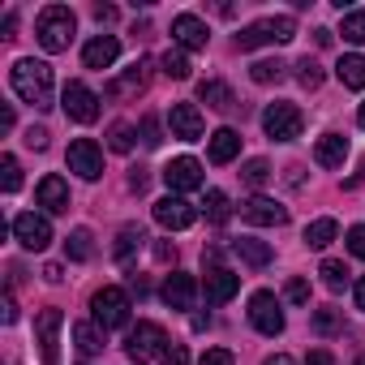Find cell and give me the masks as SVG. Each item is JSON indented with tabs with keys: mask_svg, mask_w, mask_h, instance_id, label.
<instances>
[{
	"mask_svg": "<svg viewBox=\"0 0 365 365\" xmlns=\"http://www.w3.org/2000/svg\"><path fill=\"white\" fill-rule=\"evenodd\" d=\"M9 82H14V91H18L22 103H31V108H39V112L52 108V65L22 56V61H14V69H9Z\"/></svg>",
	"mask_w": 365,
	"mask_h": 365,
	"instance_id": "6da1fadb",
	"label": "cell"
},
{
	"mask_svg": "<svg viewBox=\"0 0 365 365\" xmlns=\"http://www.w3.org/2000/svg\"><path fill=\"white\" fill-rule=\"evenodd\" d=\"M73 31H78V18L65 5H48L39 14V22H35V35H39V48L43 52H65L73 43Z\"/></svg>",
	"mask_w": 365,
	"mask_h": 365,
	"instance_id": "7a4b0ae2",
	"label": "cell"
},
{
	"mask_svg": "<svg viewBox=\"0 0 365 365\" xmlns=\"http://www.w3.org/2000/svg\"><path fill=\"white\" fill-rule=\"evenodd\" d=\"M168 348H172V344H168V331H163L159 322H138V327L129 331V339H125V352H129V361H138V365L163 356Z\"/></svg>",
	"mask_w": 365,
	"mask_h": 365,
	"instance_id": "3957f363",
	"label": "cell"
},
{
	"mask_svg": "<svg viewBox=\"0 0 365 365\" xmlns=\"http://www.w3.org/2000/svg\"><path fill=\"white\" fill-rule=\"evenodd\" d=\"M292 35H297V22L292 18H262V22H254V26H245L237 35V48L241 52H254L262 43H288Z\"/></svg>",
	"mask_w": 365,
	"mask_h": 365,
	"instance_id": "277c9868",
	"label": "cell"
},
{
	"mask_svg": "<svg viewBox=\"0 0 365 365\" xmlns=\"http://www.w3.org/2000/svg\"><path fill=\"white\" fill-rule=\"evenodd\" d=\"M301 125H305V116H301L297 103H271V108L262 112V129H267L271 142H292V138H301Z\"/></svg>",
	"mask_w": 365,
	"mask_h": 365,
	"instance_id": "5b68a950",
	"label": "cell"
},
{
	"mask_svg": "<svg viewBox=\"0 0 365 365\" xmlns=\"http://www.w3.org/2000/svg\"><path fill=\"white\" fill-rule=\"evenodd\" d=\"M91 309H95V322H99L103 331H116V327L129 322V297H125L120 288H99V292L91 297Z\"/></svg>",
	"mask_w": 365,
	"mask_h": 365,
	"instance_id": "8992f818",
	"label": "cell"
},
{
	"mask_svg": "<svg viewBox=\"0 0 365 365\" xmlns=\"http://www.w3.org/2000/svg\"><path fill=\"white\" fill-rule=\"evenodd\" d=\"M61 108H65V116H69V120L91 125V120L99 116V95H95L86 82H69V86L61 91Z\"/></svg>",
	"mask_w": 365,
	"mask_h": 365,
	"instance_id": "52a82bcc",
	"label": "cell"
},
{
	"mask_svg": "<svg viewBox=\"0 0 365 365\" xmlns=\"http://www.w3.org/2000/svg\"><path fill=\"white\" fill-rule=\"evenodd\" d=\"M61 327H65V314H61L56 305H48V309L35 318V335H39L43 365H61Z\"/></svg>",
	"mask_w": 365,
	"mask_h": 365,
	"instance_id": "ba28073f",
	"label": "cell"
},
{
	"mask_svg": "<svg viewBox=\"0 0 365 365\" xmlns=\"http://www.w3.org/2000/svg\"><path fill=\"white\" fill-rule=\"evenodd\" d=\"M69 172H78L82 180H99L103 176V150L91 138H73L69 142Z\"/></svg>",
	"mask_w": 365,
	"mask_h": 365,
	"instance_id": "9c48e42d",
	"label": "cell"
},
{
	"mask_svg": "<svg viewBox=\"0 0 365 365\" xmlns=\"http://www.w3.org/2000/svg\"><path fill=\"white\" fill-rule=\"evenodd\" d=\"M14 237H18L22 250H48V245H52V224H48V215L22 211V215L14 220Z\"/></svg>",
	"mask_w": 365,
	"mask_h": 365,
	"instance_id": "30bf717a",
	"label": "cell"
},
{
	"mask_svg": "<svg viewBox=\"0 0 365 365\" xmlns=\"http://www.w3.org/2000/svg\"><path fill=\"white\" fill-rule=\"evenodd\" d=\"M250 322H254L262 335H279V331H284V309H279L275 292H254V297H250Z\"/></svg>",
	"mask_w": 365,
	"mask_h": 365,
	"instance_id": "8fae6325",
	"label": "cell"
},
{
	"mask_svg": "<svg viewBox=\"0 0 365 365\" xmlns=\"http://www.w3.org/2000/svg\"><path fill=\"white\" fill-rule=\"evenodd\" d=\"M163 180H168V190L172 194H190V190H202V163L190 159V155H180L163 168Z\"/></svg>",
	"mask_w": 365,
	"mask_h": 365,
	"instance_id": "7c38bea8",
	"label": "cell"
},
{
	"mask_svg": "<svg viewBox=\"0 0 365 365\" xmlns=\"http://www.w3.org/2000/svg\"><path fill=\"white\" fill-rule=\"evenodd\" d=\"M155 220H159L168 232H180V228H190V224L198 220V211H194V202H185L180 194H168V198L155 202Z\"/></svg>",
	"mask_w": 365,
	"mask_h": 365,
	"instance_id": "4fadbf2b",
	"label": "cell"
},
{
	"mask_svg": "<svg viewBox=\"0 0 365 365\" xmlns=\"http://www.w3.org/2000/svg\"><path fill=\"white\" fill-rule=\"evenodd\" d=\"M241 215H245L250 224H258V228H279V224H288V207H279V202L267 198V194H254V198L241 207Z\"/></svg>",
	"mask_w": 365,
	"mask_h": 365,
	"instance_id": "5bb4252c",
	"label": "cell"
},
{
	"mask_svg": "<svg viewBox=\"0 0 365 365\" xmlns=\"http://www.w3.org/2000/svg\"><path fill=\"white\" fill-rule=\"evenodd\" d=\"M168 125H172V138H180V142H198L202 138V112L194 108V103H172V112H168Z\"/></svg>",
	"mask_w": 365,
	"mask_h": 365,
	"instance_id": "9a60e30c",
	"label": "cell"
},
{
	"mask_svg": "<svg viewBox=\"0 0 365 365\" xmlns=\"http://www.w3.org/2000/svg\"><path fill=\"white\" fill-rule=\"evenodd\" d=\"M159 297H163L168 309H190L194 297H198V284H194V275H185V271H172V275L163 279Z\"/></svg>",
	"mask_w": 365,
	"mask_h": 365,
	"instance_id": "2e32d148",
	"label": "cell"
},
{
	"mask_svg": "<svg viewBox=\"0 0 365 365\" xmlns=\"http://www.w3.org/2000/svg\"><path fill=\"white\" fill-rule=\"evenodd\" d=\"M172 39H176L180 48H190V52H202V48H207V39H211V31H207V22H202V18L180 14V18H172Z\"/></svg>",
	"mask_w": 365,
	"mask_h": 365,
	"instance_id": "e0dca14e",
	"label": "cell"
},
{
	"mask_svg": "<svg viewBox=\"0 0 365 365\" xmlns=\"http://www.w3.org/2000/svg\"><path fill=\"white\" fill-rule=\"evenodd\" d=\"M116 56H120L116 35H95V39L82 48V65H86V69H112V65H116Z\"/></svg>",
	"mask_w": 365,
	"mask_h": 365,
	"instance_id": "ac0fdd59",
	"label": "cell"
},
{
	"mask_svg": "<svg viewBox=\"0 0 365 365\" xmlns=\"http://www.w3.org/2000/svg\"><path fill=\"white\" fill-rule=\"evenodd\" d=\"M202 288H207V301H211V305H224V301H232V297L241 292V275H232V271H224V267H211L207 279H202Z\"/></svg>",
	"mask_w": 365,
	"mask_h": 365,
	"instance_id": "d6986e66",
	"label": "cell"
},
{
	"mask_svg": "<svg viewBox=\"0 0 365 365\" xmlns=\"http://www.w3.org/2000/svg\"><path fill=\"white\" fill-rule=\"evenodd\" d=\"M35 198H39V207H43L48 215H65V211H69V185H65L61 176H43L39 190H35Z\"/></svg>",
	"mask_w": 365,
	"mask_h": 365,
	"instance_id": "ffe728a7",
	"label": "cell"
},
{
	"mask_svg": "<svg viewBox=\"0 0 365 365\" xmlns=\"http://www.w3.org/2000/svg\"><path fill=\"white\" fill-rule=\"evenodd\" d=\"M146 69H150V65H146V61H138L133 69H125V73H120V78L108 86V95H112V99H129V95H142V91H146Z\"/></svg>",
	"mask_w": 365,
	"mask_h": 365,
	"instance_id": "44dd1931",
	"label": "cell"
},
{
	"mask_svg": "<svg viewBox=\"0 0 365 365\" xmlns=\"http://www.w3.org/2000/svg\"><path fill=\"white\" fill-rule=\"evenodd\" d=\"M207 155H211V163H232V159L241 155V133H237V129H215Z\"/></svg>",
	"mask_w": 365,
	"mask_h": 365,
	"instance_id": "7402d4cb",
	"label": "cell"
},
{
	"mask_svg": "<svg viewBox=\"0 0 365 365\" xmlns=\"http://www.w3.org/2000/svg\"><path fill=\"white\" fill-rule=\"evenodd\" d=\"M314 159H318L322 168H339V163L348 159V138H344V133H322L318 146H314Z\"/></svg>",
	"mask_w": 365,
	"mask_h": 365,
	"instance_id": "603a6c76",
	"label": "cell"
},
{
	"mask_svg": "<svg viewBox=\"0 0 365 365\" xmlns=\"http://www.w3.org/2000/svg\"><path fill=\"white\" fill-rule=\"evenodd\" d=\"M232 254H237L245 267H254V271H258V267H267V262L275 258V254H271V245H267V241H254V237L232 241Z\"/></svg>",
	"mask_w": 365,
	"mask_h": 365,
	"instance_id": "cb8c5ba5",
	"label": "cell"
},
{
	"mask_svg": "<svg viewBox=\"0 0 365 365\" xmlns=\"http://www.w3.org/2000/svg\"><path fill=\"white\" fill-rule=\"evenodd\" d=\"M103 335H108V331H103L99 322H78V327H73V344H78V352H82V356L103 352V344H108Z\"/></svg>",
	"mask_w": 365,
	"mask_h": 365,
	"instance_id": "d4e9b609",
	"label": "cell"
},
{
	"mask_svg": "<svg viewBox=\"0 0 365 365\" xmlns=\"http://www.w3.org/2000/svg\"><path fill=\"white\" fill-rule=\"evenodd\" d=\"M335 78L348 86V91H365V56H339V65H335Z\"/></svg>",
	"mask_w": 365,
	"mask_h": 365,
	"instance_id": "484cf974",
	"label": "cell"
},
{
	"mask_svg": "<svg viewBox=\"0 0 365 365\" xmlns=\"http://www.w3.org/2000/svg\"><path fill=\"white\" fill-rule=\"evenodd\" d=\"M202 103L207 108H215V112H232L237 108V95H232V86H224V82H202Z\"/></svg>",
	"mask_w": 365,
	"mask_h": 365,
	"instance_id": "4316f807",
	"label": "cell"
},
{
	"mask_svg": "<svg viewBox=\"0 0 365 365\" xmlns=\"http://www.w3.org/2000/svg\"><path fill=\"white\" fill-rule=\"evenodd\" d=\"M142 241H146V232H142L138 224H125L120 237H116V262L129 267V262H133V250H142Z\"/></svg>",
	"mask_w": 365,
	"mask_h": 365,
	"instance_id": "83f0119b",
	"label": "cell"
},
{
	"mask_svg": "<svg viewBox=\"0 0 365 365\" xmlns=\"http://www.w3.org/2000/svg\"><path fill=\"white\" fill-rule=\"evenodd\" d=\"M250 78H254L258 86H275V82L288 78V65H284V61H254V65H250Z\"/></svg>",
	"mask_w": 365,
	"mask_h": 365,
	"instance_id": "f1b7e54d",
	"label": "cell"
},
{
	"mask_svg": "<svg viewBox=\"0 0 365 365\" xmlns=\"http://www.w3.org/2000/svg\"><path fill=\"white\" fill-rule=\"evenodd\" d=\"M65 254H69L73 262H91V258H95V245H91V228H73V232L65 237Z\"/></svg>",
	"mask_w": 365,
	"mask_h": 365,
	"instance_id": "f546056e",
	"label": "cell"
},
{
	"mask_svg": "<svg viewBox=\"0 0 365 365\" xmlns=\"http://www.w3.org/2000/svg\"><path fill=\"white\" fill-rule=\"evenodd\" d=\"M335 232H339L335 220H314V224L305 228V245H309V250H327V245L335 241Z\"/></svg>",
	"mask_w": 365,
	"mask_h": 365,
	"instance_id": "4dcf8cb0",
	"label": "cell"
},
{
	"mask_svg": "<svg viewBox=\"0 0 365 365\" xmlns=\"http://www.w3.org/2000/svg\"><path fill=\"white\" fill-rule=\"evenodd\" d=\"M159 65H163V73H168V78H176V82H185V78H190V69H194V65H190V56L180 52V48L163 52V61H159Z\"/></svg>",
	"mask_w": 365,
	"mask_h": 365,
	"instance_id": "1f68e13d",
	"label": "cell"
},
{
	"mask_svg": "<svg viewBox=\"0 0 365 365\" xmlns=\"http://www.w3.org/2000/svg\"><path fill=\"white\" fill-rule=\"evenodd\" d=\"M228 215H232L228 194H224V190H211V194H207V220H211V224H228Z\"/></svg>",
	"mask_w": 365,
	"mask_h": 365,
	"instance_id": "d6a6232c",
	"label": "cell"
},
{
	"mask_svg": "<svg viewBox=\"0 0 365 365\" xmlns=\"http://www.w3.org/2000/svg\"><path fill=\"white\" fill-rule=\"evenodd\" d=\"M18 185H22V168H18L14 155H5V159H0V190H5V194H18Z\"/></svg>",
	"mask_w": 365,
	"mask_h": 365,
	"instance_id": "836d02e7",
	"label": "cell"
},
{
	"mask_svg": "<svg viewBox=\"0 0 365 365\" xmlns=\"http://www.w3.org/2000/svg\"><path fill=\"white\" fill-rule=\"evenodd\" d=\"M318 275H322V284H327V288H331V292H339V288H344V284H348V267H344V262H339V258H327V262H322V271H318Z\"/></svg>",
	"mask_w": 365,
	"mask_h": 365,
	"instance_id": "e575fe53",
	"label": "cell"
},
{
	"mask_svg": "<svg viewBox=\"0 0 365 365\" xmlns=\"http://www.w3.org/2000/svg\"><path fill=\"white\" fill-rule=\"evenodd\" d=\"M108 146H112L116 155H129V150H133V129H129L125 120H116V125L108 129Z\"/></svg>",
	"mask_w": 365,
	"mask_h": 365,
	"instance_id": "d590c367",
	"label": "cell"
},
{
	"mask_svg": "<svg viewBox=\"0 0 365 365\" xmlns=\"http://www.w3.org/2000/svg\"><path fill=\"white\" fill-rule=\"evenodd\" d=\"M339 35H344L348 43H365V9H356V14H344V26H339Z\"/></svg>",
	"mask_w": 365,
	"mask_h": 365,
	"instance_id": "8d00e7d4",
	"label": "cell"
},
{
	"mask_svg": "<svg viewBox=\"0 0 365 365\" xmlns=\"http://www.w3.org/2000/svg\"><path fill=\"white\" fill-rule=\"evenodd\" d=\"M297 82H301V86H305V91H318V86H322V65H318V61H309V56H305V61H301V65H297Z\"/></svg>",
	"mask_w": 365,
	"mask_h": 365,
	"instance_id": "74e56055",
	"label": "cell"
},
{
	"mask_svg": "<svg viewBox=\"0 0 365 365\" xmlns=\"http://www.w3.org/2000/svg\"><path fill=\"white\" fill-rule=\"evenodd\" d=\"M241 176L250 180V185H267V176H271V163H267V159H250V163L241 168Z\"/></svg>",
	"mask_w": 365,
	"mask_h": 365,
	"instance_id": "f35d334b",
	"label": "cell"
},
{
	"mask_svg": "<svg viewBox=\"0 0 365 365\" xmlns=\"http://www.w3.org/2000/svg\"><path fill=\"white\" fill-rule=\"evenodd\" d=\"M314 331H322V335L339 331V314H335V309H318V314H314Z\"/></svg>",
	"mask_w": 365,
	"mask_h": 365,
	"instance_id": "ab89813d",
	"label": "cell"
},
{
	"mask_svg": "<svg viewBox=\"0 0 365 365\" xmlns=\"http://www.w3.org/2000/svg\"><path fill=\"white\" fill-rule=\"evenodd\" d=\"M284 297H288L292 305H305V301H309V284H305V279H288V288H284Z\"/></svg>",
	"mask_w": 365,
	"mask_h": 365,
	"instance_id": "60d3db41",
	"label": "cell"
},
{
	"mask_svg": "<svg viewBox=\"0 0 365 365\" xmlns=\"http://www.w3.org/2000/svg\"><path fill=\"white\" fill-rule=\"evenodd\" d=\"M159 120L155 116H142V146H159Z\"/></svg>",
	"mask_w": 365,
	"mask_h": 365,
	"instance_id": "b9f144b4",
	"label": "cell"
},
{
	"mask_svg": "<svg viewBox=\"0 0 365 365\" xmlns=\"http://www.w3.org/2000/svg\"><path fill=\"white\" fill-rule=\"evenodd\" d=\"M198 365H237V361H232V352H228V348H207Z\"/></svg>",
	"mask_w": 365,
	"mask_h": 365,
	"instance_id": "7bdbcfd3",
	"label": "cell"
},
{
	"mask_svg": "<svg viewBox=\"0 0 365 365\" xmlns=\"http://www.w3.org/2000/svg\"><path fill=\"white\" fill-rule=\"evenodd\" d=\"M48 138H52V133H48L43 125H31V129H26V146H31V150H43Z\"/></svg>",
	"mask_w": 365,
	"mask_h": 365,
	"instance_id": "ee69618b",
	"label": "cell"
},
{
	"mask_svg": "<svg viewBox=\"0 0 365 365\" xmlns=\"http://www.w3.org/2000/svg\"><path fill=\"white\" fill-rule=\"evenodd\" d=\"M348 250H352L356 258H365V224H356V228H348Z\"/></svg>",
	"mask_w": 365,
	"mask_h": 365,
	"instance_id": "f6af8a7d",
	"label": "cell"
},
{
	"mask_svg": "<svg viewBox=\"0 0 365 365\" xmlns=\"http://www.w3.org/2000/svg\"><path fill=\"white\" fill-rule=\"evenodd\" d=\"M146 180H150V176H146V168H133V172H129V190H133V194H142V190H146Z\"/></svg>",
	"mask_w": 365,
	"mask_h": 365,
	"instance_id": "bcb514c9",
	"label": "cell"
},
{
	"mask_svg": "<svg viewBox=\"0 0 365 365\" xmlns=\"http://www.w3.org/2000/svg\"><path fill=\"white\" fill-rule=\"evenodd\" d=\"M185 361H190L185 344H172V348H168V365H185Z\"/></svg>",
	"mask_w": 365,
	"mask_h": 365,
	"instance_id": "7dc6e473",
	"label": "cell"
},
{
	"mask_svg": "<svg viewBox=\"0 0 365 365\" xmlns=\"http://www.w3.org/2000/svg\"><path fill=\"white\" fill-rule=\"evenodd\" d=\"M155 258H159V262H176V250H172L168 241H155Z\"/></svg>",
	"mask_w": 365,
	"mask_h": 365,
	"instance_id": "c3c4849f",
	"label": "cell"
},
{
	"mask_svg": "<svg viewBox=\"0 0 365 365\" xmlns=\"http://www.w3.org/2000/svg\"><path fill=\"white\" fill-rule=\"evenodd\" d=\"M9 129H14V108L0 103V133H9Z\"/></svg>",
	"mask_w": 365,
	"mask_h": 365,
	"instance_id": "681fc988",
	"label": "cell"
},
{
	"mask_svg": "<svg viewBox=\"0 0 365 365\" xmlns=\"http://www.w3.org/2000/svg\"><path fill=\"white\" fill-rule=\"evenodd\" d=\"M0 318H5V322H18V305L5 297V305H0Z\"/></svg>",
	"mask_w": 365,
	"mask_h": 365,
	"instance_id": "f907efd6",
	"label": "cell"
},
{
	"mask_svg": "<svg viewBox=\"0 0 365 365\" xmlns=\"http://www.w3.org/2000/svg\"><path fill=\"white\" fill-rule=\"evenodd\" d=\"M43 279H48V284H61L65 275H61V267H56V262H48V267H43Z\"/></svg>",
	"mask_w": 365,
	"mask_h": 365,
	"instance_id": "816d5d0a",
	"label": "cell"
},
{
	"mask_svg": "<svg viewBox=\"0 0 365 365\" xmlns=\"http://www.w3.org/2000/svg\"><path fill=\"white\" fill-rule=\"evenodd\" d=\"M95 18H99V22H112V18H116V9H112V5H95Z\"/></svg>",
	"mask_w": 365,
	"mask_h": 365,
	"instance_id": "f5cc1de1",
	"label": "cell"
},
{
	"mask_svg": "<svg viewBox=\"0 0 365 365\" xmlns=\"http://www.w3.org/2000/svg\"><path fill=\"white\" fill-rule=\"evenodd\" d=\"M262 365H297V361H292V356H288V352H275V356H267V361H262Z\"/></svg>",
	"mask_w": 365,
	"mask_h": 365,
	"instance_id": "db71d44e",
	"label": "cell"
},
{
	"mask_svg": "<svg viewBox=\"0 0 365 365\" xmlns=\"http://www.w3.org/2000/svg\"><path fill=\"white\" fill-rule=\"evenodd\" d=\"M309 365H331V352H322V348H318V352H309Z\"/></svg>",
	"mask_w": 365,
	"mask_h": 365,
	"instance_id": "11a10c76",
	"label": "cell"
},
{
	"mask_svg": "<svg viewBox=\"0 0 365 365\" xmlns=\"http://www.w3.org/2000/svg\"><path fill=\"white\" fill-rule=\"evenodd\" d=\"M356 309H365V275L356 279Z\"/></svg>",
	"mask_w": 365,
	"mask_h": 365,
	"instance_id": "9f6ffc18",
	"label": "cell"
},
{
	"mask_svg": "<svg viewBox=\"0 0 365 365\" xmlns=\"http://www.w3.org/2000/svg\"><path fill=\"white\" fill-rule=\"evenodd\" d=\"M356 125H361V129H365V103H361V112H356Z\"/></svg>",
	"mask_w": 365,
	"mask_h": 365,
	"instance_id": "6f0895ef",
	"label": "cell"
},
{
	"mask_svg": "<svg viewBox=\"0 0 365 365\" xmlns=\"http://www.w3.org/2000/svg\"><path fill=\"white\" fill-rule=\"evenodd\" d=\"M356 365H365V356H356Z\"/></svg>",
	"mask_w": 365,
	"mask_h": 365,
	"instance_id": "680465c9",
	"label": "cell"
}]
</instances>
